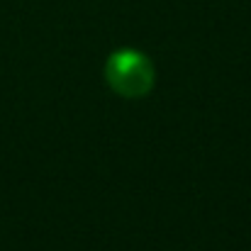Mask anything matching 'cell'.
I'll list each match as a JSON object with an SVG mask.
<instances>
[{
  "label": "cell",
  "instance_id": "obj_1",
  "mask_svg": "<svg viewBox=\"0 0 251 251\" xmlns=\"http://www.w3.org/2000/svg\"><path fill=\"white\" fill-rule=\"evenodd\" d=\"M107 81L122 95H144L154 83V74L142 54L120 51L107 64Z\"/></svg>",
  "mask_w": 251,
  "mask_h": 251
}]
</instances>
